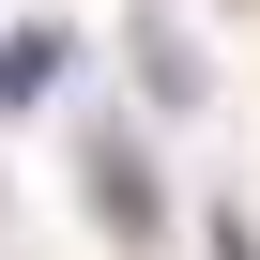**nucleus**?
Wrapping results in <instances>:
<instances>
[{"label": "nucleus", "mask_w": 260, "mask_h": 260, "mask_svg": "<svg viewBox=\"0 0 260 260\" xmlns=\"http://www.w3.org/2000/svg\"><path fill=\"white\" fill-rule=\"evenodd\" d=\"M92 214H107L122 245H138V230H153V169H138V153H122V138L92 153Z\"/></svg>", "instance_id": "nucleus-1"}, {"label": "nucleus", "mask_w": 260, "mask_h": 260, "mask_svg": "<svg viewBox=\"0 0 260 260\" xmlns=\"http://www.w3.org/2000/svg\"><path fill=\"white\" fill-rule=\"evenodd\" d=\"M46 77H61V31H16V46H0V107H31Z\"/></svg>", "instance_id": "nucleus-2"}, {"label": "nucleus", "mask_w": 260, "mask_h": 260, "mask_svg": "<svg viewBox=\"0 0 260 260\" xmlns=\"http://www.w3.org/2000/svg\"><path fill=\"white\" fill-rule=\"evenodd\" d=\"M214 260H260V230H245V214H214Z\"/></svg>", "instance_id": "nucleus-3"}]
</instances>
